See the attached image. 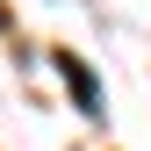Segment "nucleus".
Instances as JSON below:
<instances>
[{
  "label": "nucleus",
  "instance_id": "obj_1",
  "mask_svg": "<svg viewBox=\"0 0 151 151\" xmlns=\"http://www.w3.org/2000/svg\"><path fill=\"white\" fill-rule=\"evenodd\" d=\"M50 65L65 72V86H72V101H79L86 115H101V108H108V101H101V86H93V72H86L79 58H72V50H58V58H50Z\"/></svg>",
  "mask_w": 151,
  "mask_h": 151
}]
</instances>
